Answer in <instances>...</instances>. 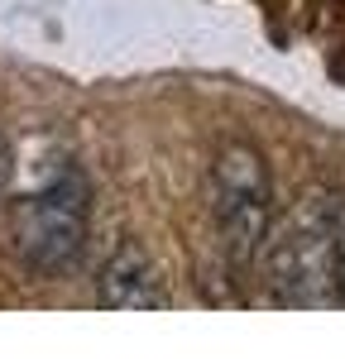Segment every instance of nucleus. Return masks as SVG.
<instances>
[{"instance_id": "nucleus-1", "label": "nucleus", "mask_w": 345, "mask_h": 359, "mask_svg": "<svg viewBox=\"0 0 345 359\" xmlns=\"http://www.w3.org/2000/svg\"><path fill=\"white\" fill-rule=\"evenodd\" d=\"M91 192L77 168H58L39 192L10 206V245L34 273H67L86 245Z\"/></svg>"}, {"instance_id": "nucleus-2", "label": "nucleus", "mask_w": 345, "mask_h": 359, "mask_svg": "<svg viewBox=\"0 0 345 359\" xmlns=\"http://www.w3.org/2000/svg\"><path fill=\"white\" fill-rule=\"evenodd\" d=\"M216 230L230 264L245 269L264 259V245L273 235V182L250 144H226L216 158Z\"/></svg>"}, {"instance_id": "nucleus-3", "label": "nucleus", "mask_w": 345, "mask_h": 359, "mask_svg": "<svg viewBox=\"0 0 345 359\" xmlns=\"http://www.w3.org/2000/svg\"><path fill=\"white\" fill-rule=\"evenodd\" d=\"M96 302L111 311H158V306H168V292L158 283V269L140 249L120 245L96 278Z\"/></svg>"}]
</instances>
